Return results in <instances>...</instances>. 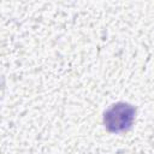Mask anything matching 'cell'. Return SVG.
I'll return each instance as SVG.
<instances>
[{"label": "cell", "instance_id": "obj_1", "mask_svg": "<svg viewBox=\"0 0 154 154\" xmlns=\"http://www.w3.org/2000/svg\"><path fill=\"white\" fill-rule=\"evenodd\" d=\"M136 107L128 102H117L103 113V125L109 132L119 134L129 130L135 120Z\"/></svg>", "mask_w": 154, "mask_h": 154}]
</instances>
